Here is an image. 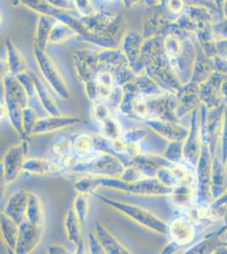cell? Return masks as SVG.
<instances>
[{
  "label": "cell",
  "mask_w": 227,
  "mask_h": 254,
  "mask_svg": "<svg viewBox=\"0 0 227 254\" xmlns=\"http://www.w3.org/2000/svg\"><path fill=\"white\" fill-rule=\"evenodd\" d=\"M50 159L55 161L63 173H70L77 158L73 150V139L69 136H58L50 148Z\"/></svg>",
  "instance_id": "obj_10"
},
{
  "label": "cell",
  "mask_w": 227,
  "mask_h": 254,
  "mask_svg": "<svg viewBox=\"0 0 227 254\" xmlns=\"http://www.w3.org/2000/svg\"><path fill=\"white\" fill-rule=\"evenodd\" d=\"M23 108L9 93L3 91V101L1 104V117H6L12 128L21 140H28L24 132L22 125Z\"/></svg>",
  "instance_id": "obj_15"
},
{
  "label": "cell",
  "mask_w": 227,
  "mask_h": 254,
  "mask_svg": "<svg viewBox=\"0 0 227 254\" xmlns=\"http://www.w3.org/2000/svg\"><path fill=\"white\" fill-rule=\"evenodd\" d=\"M113 114L106 101H98L93 104V117L99 126L111 118Z\"/></svg>",
  "instance_id": "obj_34"
},
{
  "label": "cell",
  "mask_w": 227,
  "mask_h": 254,
  "mask_svg": "<svg viewBox=\"0 0 227 254\" xmlns=\"http://www.w3.org/2000/svg\"><path fill=\"white\" fill-rule=\"evenodd\" d=\"M28 149V140H21L17 144L9 147L3 154L1 161L3 182L10 185L19 178L23 172L24 162L26 160Z\"/></svg>",
  "instance_id": "obj_5"
},
{
  "label": "cell",
  "mask_w": 227,
  "mask_h": 254,
  "mask_svg": "<svg viewBox=\"0 0 227 254\" xmlns=\"http://www.w3.org/2000/svg\"><path fill=\"white\" fill-rule=\"evenodd\" d=\"M183 6V2L181 0H170L169 1V7L173 13H178Z\"/></svg>",
  "instance_id": "obj_42"
},
{
  "label": "cell",
  "mask_w": 227,
  "mask_h": 254,
  "mask_svg": "<svg viewBox=\"0 0 227 254\" xmlns=\"http://www.w3.org/2000/svg\"><path fill=\"white\" fill-rule=\"evenodd\" d=\"M150 129L149 127H133L125 130L121 138L131 143L141 144L150 136Z\"/></svg>",
  "instance_id": "obj_32"
},
{
  "label": "cell",
  "mask_w": 227,
  "mask_h": 254,
  "mask_svg": "<svg viewBox=\"0 0 227 254\" xmlns=\"http://www.w3.org/2000/svg\"><path fill=\"white\" fill-rule=\"evenodd\" d=\"M144 124L150 128L151 131L167 142L185 140L189 132V128L182 126L179 122L150 119L145 121Z\"/></svg>",
  "instance_id": "obj_11"
},
{
  "label": "cell",
  "mask_w": 227,
  "mask_h": 254,
  "mask_svg": "<svg viewBox=\"0 0 227 254\" xmlns=\"http://www.w3.org/2000/svg\"><path fill=\"white\" fill-rule=\"evenodd\" d=\"M0 230H1V238L6 248L9 251L14 254L17 246L19 232H20L19 225L12 220L10 217L1 212Z\"/></svg>",
  "instance_id": "obj_23"
},
{
  "label": "cell",
  "mask_w": 227,
  "mask_h": 254,
  "mask_svg": "<svg viewBox=\"0 0 227 254\" xmlns=\"http://www.w3.org/2000/svg\"><path fill=\"white\" fill-rule=\"evenodd\" d=\"M98 182L100 188L139 196H169L174 189L162 184L156 177L133 183L123 182L121 178L98 177Z\"/></svg>",
  "instance_id": "obj_3"
},
{
  "label": "cell",
  "mask_w": 227,
  "mask_h": 254,
  "mask_svg": "<svg viewBox=\"0 0 227 254\" xmlns=\"http://www.w3.org/2000/svg\"><path fill=\"white\" fill-rule=\"evenodd\" d=\"M221 154L223 163L227 159V106L224 111V118L222 125V136H221Z\"/></svg>",
  "instance_id": "obj_38"
},
{
  "label": "cell",
  "mask_w": 227,
  "mask_h": 254,
  "mask_svg": "<svg viewBox=\"0 0 227 254\" xmlns=\"http://www.w3.org/2000/svg\"><path fill=\"white\" fill-rule=\"evenodd\" d=\"M83 122V120L76 116L60 115L39 117L36 122L32 136L47 135L66 130L71 127H76Z\"/></svg>",
  "instance_id": "obj_9"
},
{
  "label": "cell",
  "mask_w": 227,
  "mask_h": 254,
  "mask_svg": "<svg viewBox=\"0 0 227 254\" xmlns=\"http://www.w3.org/2000/svg\"><path fill=\"white\" fill-rule=\"evenodd\" d=\"M225 165H226V168H227V160H226V163H225Z\"/></svg>",
  "instance_id": "obj_45"
},
{
  "label": "cell",
  "mask_w": 227,
  "mask_h": 254,
  "mask_svg": "<svg viewBox=\"0 0 227 254\" xmlns=\"http://www.w3.org/2000/svg\"><path fill=\"white\" fill-rule=\"evenodd\" d=\"M131 165H135L139 168L145 176L152 178L155 177L157 171L163 167L173 166V164L168 161L163 154L156 153H143L135 157L131 162Z\"/></svg>",
  "instance_id": "obj_18"
},
{
  "label": "cell",
  "mask_w": 227,
  "mask_h": 254,
  "mask_svg": "<svg viewBox=\"0 0 227 254\" xmlns=\"http://www.w3.org/2000/svg\"><path fill=\"white\" fill-rule=\"evenodd\" d=\"M203 147L201 132L200 106L191 114L189 132L184 141V160L192 167H196L199 163Z\"/></svg>",
  "instance_id": "obj_7"
},
{
  "label": "cell",
  "mask_w": 227,
  "mask_h": 254,
  "mask_svg": "<svg viewBox=\"0 0 227 254\" xmlns=\"http://www.w3.org/2000/svg\"><path fill=\"white\" fill-rule=\"evenodd\" d=\"M212 165L213 157L210 147L203 141L201 154L196 167L195 204L203 207H210L214 203L212 197Z\"/></svg>",
  "instance_id": "obj_4"
},
{
  "label": "cell",
  "mask_w": 227,
  "mask_h": 254,
  "mask_svg": "<svg viewBox=\"0 0 227 254\" xmlns=\"http://www.w3.org/2000/svg\"><path fill=\"white\" fill-rule=\"evenodd\" d=\"M217 233H218L220 238H221L223 242L227 243V230H224V231H221V230H220Z\"/></svg>",
  "instance_id": "obj_44"
},
{
  "label": "cell",
  "mask_w": 227,
  "mask_h": 254,
  "mask_svg": "<svg viewBox=\"0 0 227 254\" xmlns=\"http://www.w3.org/2000/svg\"><path fill=\"white\" fill-rule=\"evenodd\" d=\"M184 141L168 142L163 156L173 165H177L184 161Z\"/></svg>",
  "instance_id": "obj_29"
},
{
  "label": "cell",
  "mask_w": 227,
  "mask_h": 254,
  "mask_svg": "<svg viewBox=\"0 0 227 254\" xmlns=\"http://www.w3.org/2000/svg\"><path fill=\"white\" fill-rule=\"evenodd\" d=\"M155 177L168 188H175L179 185L178 180L173 171L172 166L161 168L157 171Z\"/></svg>",
  "instance_id": "obj_35"
},
{
  "label": "cell",
  "mask_w": 227,
  "mask_h": 254,
  "mask_svg": "<svg viewBox=\"0 0 227 254\" xmlns=\"http://www.w3.org/2000/svg\"><path fill=\"white\" fill-rule=\"evenodd\" d=\"M23 172L30 176H46L63 173L61 168L51 159L30 157L24 162Z\"/></svg>",
  "instance_id": "obj_21"
},
{
  "label": "cell",
  "mask_w": 227,
  "mask_h": 254,
  "mask_svg": "<svg viewBox=\"0 0 227 254\" xmlns=\"http://www.w3.org/2000/svg\"><path fill=\"white\" fill-rule=\"evenodd\" d=\"M123 182L127 183H133V182H139L142 180L150 178L145 176V174L135 165H131L127 166L124 170L123 173L120 177Z\"/></svg>",
  "instance_id": "obj_36"
},
{
  "label": "cell",
  "mask_w": 227,
  "mask_h": 254,
  "mask_svg": "<svg viewBox=\"0 0 227 254\" xmlns=\"http://www.w3.org/2000/svg\"><path fill=\"white\" fill-rule=\"evenodd\" d=\"M26 220L33 225H44V208L40 196L33 191H29Z\"/></svg>",
  "instance_id": "obj_27"
},
{
  "label": "cell",
  "mask_w": 227,
  "mask_h": 254,
  "mask_svg": "<svg viewBox=\"0 0 227 254\" xmlns=\"http://www.w3.org/2000/svg\"><path fill=\"white\" fill-rule=\"evenodd\" d=\"M100 127L102 131L101 136H104V138L108 139L109 141H115L121 138L125 131L122 123L114 116L101 125Z\"/></svg>",
  "instance_id": "obj_28"
},
{
  "label": "cell",
  "mask_w": 227,
  "mask_h": 254,
  "mask_svg": "<svg viewBox=\"0 0 227 254\" xmlns=\"http://www.w3.org/2000/svg\"><path fill=\"white\" fill-rule=\"evenodd\" d=\"M126 166L118 157L109 151H95L85 159H77L70 173L90 175L98 177L120 178Z\"/></svg>",
  "instance_id": "obj_1"
},
{
  "label": "cell",
  "mask_w": 227,
  "mask_h": 254,
  "mask_svg": "<svg viewBox=\"0 0 227 254\" xmlns=\"http://www.w3.org/2000/svg\"><path fill=\"white\" fill-rule=\"evenodd\" d=\"M63 225L65 233L70 243L76 247L78 244L83 242L81 236L82 223L80 222V219L78 218L77 214L73 208H69L67 210L64 218Z\"/></svg>",
  "instance_id": "obj_24"
},
{
  "label": "cell",
  "mask_w": 227,
  "mask_h": 254,
  "mask_svg": "<svg viewBox=\"0 0 227 254\" xmlns=\"http://www.w3.org/2000/svg\"><path fill=\"white\" fill-rule=\"evenodd\" d=\"M214 208H227V194L212 204Z\"/></svg>",
  "instance_id": "obj_43"
},
{
  "label": "cell",
  "mask_w": 227,
  "mask_h": 254,
  "mask_svg": "<svg viewBox=\"0 0 227 254\" xmlns=\"http://www.w3.org/2000/svg\"><path fill=\"white\" fill-rule=\"evenodd\" d=\"M227 194V170L222 161L221 152L213 156L212 197L214 202Z\"/></svg>",
  "instance_id": "obj_20"
},
{
  "label": "cell",
  "mask_w": 227,
  "mask_h": 254,
  "mask_svg": "<svg viewBox=\"0 0 227 254\" xmlns=\"http://www.w3.org/2000/svg\"><path fill=\"white\" fill-rule=\"evenodd\" d=\"M46 254H70V251L64 246L60 245V244H51L47 247Z\"/></svg>",
  "instance_id": "obj_40"
},
{
  "label": "cell",
  "mask_w": 227,
  "mask_h": 254,
  "mask_svg": "<svg viewBox=\"0 0 227 254\" xmlns=\"http://www.w3.org/2000/svg\"><path fill=\"white\" fill-rule=\"evenodd\" d=\"M180 248L181 247L178 244L174 243L173 241H170V243H168L164 249H162L161 254H175L180 250Z\"/></svg>",
  "instance_id": "obj_41"
},
{
  "label": "cell",
  "mask_w": 227,
  "mask_h": 254,
  "mask_svg": "<svg viewBox=\"0 0 227 254\" xmlns=\"http://www.w3.org/2000/svg\"><path fill=\"white\" fill-rule=\"evenodd\" d=\"M38 63L41 72L43 73L44 78L46 79L55 93H57V95L63 99L69 98V90L67 84L52 61L43 54L38 53Z\"/></svg>",
  "instance_id": "obj_14"
},
{
  "label": "cell",
  "mask_w": 227,
  "mask_h": 254,
  "mask_svg": "<svg viewBox=\"0 0 227 254\" xmlns=\"http://www.w3.org/2000/svg\"><path fill=\"white\" fill-rule=\"evenodd\" d=\"M88 245H89V253L92 254H104V250L101 246L98 237L95 233H88Z\"/></svg>",
  "instance_id": "obj_39"
},
{
  "label": "cell",
  "mask_w": 227,
  "mask_h": 254,
  "mask_svg": "<svg viewBox=\"0 0 227 254\" xmlns=\"http://www.w3.org/2000/svg\"><path fill=\"white\" fill-rule=\"evenodd\" d=\"M97 196L105 205L114 208L120 214H123L124 216L133 220L143 228L147 229L148 231H152L161 236H168V223L151 211L129 202H121L119 200L112 199L100 195H97Z\"/></svg>",
  "instance_id": "obj_2"
},
{
  "label": "cell",
  "mask_w": 227,
  "mask_h": 254,
  "mask_svg": "<svg viewBox=\"0 0 227 254\" xmlns=\"http://www.w3.org/2000/svg\"><path fill=\"white\" fill-rule=\"evenodd\" d=\"M73 150L78 159L89 157L97 150L96 137L87 133L77 135L73 139Z\"/></svg>",
  "instance_id": "obj_25"
},
{
  "label": "cell",
  "mask_w": 227,
  "mask_h": 254,
  "mask_svg": "<svg viewBox=\"0 0 227 254\" xmlns=\"http://www.w3.org/2000/svg\"><path fill=\"white\" fill-rule=\"evenodd\" d=\"M178 96V104L176 109V116L179 121L185 116L191 115L201 105L199 98V85L189 81L185 84Z\"/></svg>",
  "instance_id": "obj_16"
},
{
  "label": "cell",
  "mask_w": 227,
  "mask_h": 254,
  "mask_svg": "<svg viewBox=\"0 0 227 254\" xmlns=\"http://www.w3.org/2000/svg\"><path fill=\"white\" fill-rule=\"evenodd\" d=\"M38 118L39 117L34 108H32L31 105L28 107L24 108L22 125H23L24 132L26 138L29 139V137L32 136V130Z\"/></svg>",
  "instance_id": "obj_33"
},
{
  "label": "cell",
  "mask_w": 227,
  "mask_h": 254,
  "mask_svg": "<svg viewBox=\"0 0 227 254\" xmlns=\"http://www.w3.org/2000/svg\"><path fill=\"white\" fill-rule=\"evenodd\" d=\"M147 107L148 120L161 119L172 122H180L176 116L178 96L173 93L145 98Z\"/></svg>",
  "instance_id": "obj_6"
},
{
  "label": "cell",
  "mask_w": 227,
  "mask_h": 254,
  "mask_svg": "<svg viewBox=\"0 0 227 254\" xmlns=\"http://www.w3.org/2000/svg\"><path fill=\"white\" fill-rule=\"evenodd\" d=\"M196 234L195 222L187 214L175 217L168 224V236L170 241L178 244L181 248L192 244L195 239Z\"/></svg>",
  "instance_id": "obj_12"
},
{
  "label": "cell",
  "mask_w": 227,
  "mask_h": 254,
  "mask_svg": "<svg viewBox=\"0 0 227 254\" xmlns=\"http://www.w3.org/2000/svg\"><path fill=\"white\" fill-rule=\"evenodd\" d=\"M33 79H34L35 86H36L38 101L39 102V104H41L43 110L46 112L47 115L49 116L62 115L60 108L58 107L54 98L49 94V91L43 86L40 80L34 75H33Z\"/></svg>",
  "instance_id": "obj_26"
},
{
  "label": "cell",
  "mask_w": 227,
  "mask_h": 254,
  "mask_svg": "<svg viewBox=\"0 0 227 254\" xmlns=\"http://www.w3.org/2000/svg\"><path fill=\"white\" fill-rule=\"evenodd\" d=\"M95 235L98 237L102 248L106 254H130V251L121 241L113 234L111 231L107 229L103 223H96L95 225Z\"/></svg>",
  "instance_id": "obj_19"
},
{
  "label": "cell",
  "mask_w": 227,
  "mask_h": 254,
  "mask_svg": "<svg viewBox=\"0 0 227 254\" xmlns=\"http://www.w3.org/2000/svg\"><path fill=\"white\" fill-rule=\"evenodd\" d=\"M170 202L180 210H187L195 203L196 187L190 184H180L173 189Z\"/></svg>",
  "instance_id": "obj_22"
},
{
  "label": "cell",
  "mask_w": 227,
  "mask_h": 254,
  "mask_svg": "<svg viewBox=\"0 0 227 254\" xmlns=\"http://www.w3.org/2000/svg\"><path fill=\"white\" fill-rule=\"evenodd\" d=\"M29 191L20 189L12 194L6 202L3 213L10 217L20 225L26 220V210L28 205Z\"/></svg>",
  "instance_id": "obj_17"
},
{
  "label": "cell",
  "mask_w": 227,
  "mask_h": 254,
  "mask_svg": "<svg viewBox=\"0 0 227 254\" xmlns=\"http://www.w3.org/2000/svg\"><path fill=\"white\" fill-rule=\"evenodd\" d=\"M89 195L83 193H77L73 199L72 208L77 214L80 222L86 223L89 215L90 202Z\"/></svg>",
  "instance_id": "obj_31"
},
{
  "label": "cell",
  "mask_w": 227,
  "mask_h": 254,
  "mask_svg": "<svg viewBox=\"0 0 227 254\" xmlns=\"http://www.w3.org/2000/svg\"><path fill=\"white\" fill-rule=\"evenodd\" d=\"M18 237L16 254H29L34 252L43 239V225H33L27 220L21 223Z\"/></svg>",
  "instance_id": "obj_13"
},
{
  "label": "cell",
  "mask_w": 227,
  "mask_h": 254,
  "mask_svg": "<svg viewBox=\"0 0 227 254\" xmlns=\"http://www.w3.org/2000/svg\"><path fill=\"white\" fill-rule=\"evenodd\" d=\"M73 187L77 193L86 194L89 196L94 194L100 188L98 176L90 175H83L81 178L76 181Z\"/></svg>",
  "instance_id": "obj_30"
},
{
  "label": "cell",
  "mask_w": 227,
  "mask_h": 254,
  "mask_svg": "<svg viewBox=\"0 0 227 254\" xmlns=\"http://www.w3.org/2000/svg\"><path fill=\"white\" fill-rule=\"evenodd\" d=\"M124 87L121 85H116L113 88L112 92L110 93L109 98L107 99L106 102L109 107L113 113L120 111L121 103L123 100L124 97Z\"/></svg>",
  "instance_id": "obj_37"
},
{
  "label": "cell",
  "mask_w": 227,
  "mask_h": 254,
  "mask_svg": "<svg viewBox=\"0 0 227 254\" xmlns=\"http://www.w3.org/2000/svg\"><path fill=\"white\" fill-rule=\"evenodd\" d=\"M225 76V74L216 70L206 81L199 84V98L201 104L205 106L207 110H216L225 104L222 93V85Z\"/></svg>",
  "instance_id": "obj_8"
}]
</instances>
